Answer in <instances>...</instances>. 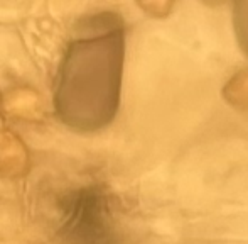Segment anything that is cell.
Listing matches in <instances>:
<instances>
[{
    "mask_svg": "<svg viewBox=\"0 0 248 244\" xmlns=\"http://www.w3.org/2000/svg\"><path fill=\"white\" fill-rule=\"evenodd\" d=\"M122 65V20L113 14L83 20L58 75L54 104L61 119L79 131L108 124L118 109Z\"/></svg>",
    "mask_w": 248,
    "mask_h": 244,
    "instance_id": "cell-1",
    "label": "cell"
},
{
    "mask_svg": "<svg viewBox=\"0 0 248 244\" xmlns=\"http://www.w3.org/2000/svg\"><path fill=\"white\" fill-rule=\"evenodd\" d=\"M59 212V236L66 244H122L110 197L101 187L68 193Z\"/></svg>",
    "mask_w": 248,
    "mask_h": 244,
    "instance_id": "cell-2",
    "label": "cell"
}]
</instances>
